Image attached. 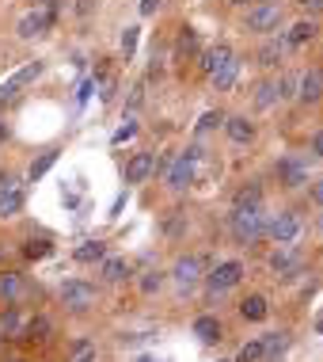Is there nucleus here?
I'll return each mask as SVG.
<instances>
[{"label": "nucleus", "mask_w": 323, "mask_h": 362, "mask_svg": "<svg viewBox=\"0 0 323 362\" xmlns=\"http://www.w3.org/2000/svg\"><path fill=\"white\" fill-rule=\"evenodd\" d=\"M0 332H4V336H19V309H16V305L8 309L4 320H0Z\"/></svg>", "instance_id": "30"}, {"label": "nucleus", "mask_w": 323, "mask_h": 362, "mask_svg": "<svg viewBox=\"0 0 323 362\" xmlns=\"http://www.w3.org/2000/svg\"><path fill=\"white\" fill-rule=\"evenodd\" d=\"M213 126H224V115H221V111H209V115H202V122H198V134L213 130Z\"/></svg>", "instance_id": "33"}, {"label": "nucleus", "mask_w": 323, "mask_h": 362, "mask_svg": "<svg viewBox=\"0 0 323 362\" xmlns=\"http://www.w3.org/2000/svg\"><path fill=\"white\" fill-rule=\"evenodd\" d=\"M240 279H243V263L240 259H224V263H217V267L205 275V282H209L213 293H224V290L240 286Z\"/></svg>", "instance_id": "7"}, {"label": "nucleus", "mask_w": 323, "mask_h": 362, "mask_svg": "<svg viewBox=\"0 0 323 362\" xmlns=\"http://www.w3.org/2000/svg\"><path fill=\"white\" fill-rule=\"evenodd\" d=\"M221 362H228V358H221Z\"/></svg>", "instance_id": "47"}, {"label": "nucleus", "mask_w": 323, "mask_h": 362, "mask_svg": "<svg viewBox=\"0 0 323 362\" xmlns=\"http://www.w3.org/2000/svg\"><path fill=\"white\" fill-rule=\"evenodd\" d=\"M133 134H137V126H133V122H126V126H122V130H118V134H114V145H122L126 138H133Z\"/></svg>", "instance_id": "37"}, {"label": "nucleus", "mask_w": 323, "mask_h": 362, "mask_svg": "<svg viewBox=\"0 0 323 362\" xmlns=\"http://www.w3.org/2000/svg\"><path fill=\"white\" fill-rule=\"evenodd\" d=\"M281 57H286V42H278V38L262 42V50H259V65H262V69H274V65H281Z\"/></svg>", "instance_id": "20"}, {"label": "nucleus", "mask_w": 323, "mask_h": 362, "mask_svg": "<svg viewBox=\"0 0 323 362\" xmlns=\"http://www.w3.org/2000/svg\"><path fill=\"white\" fill-rule=\"evenodd\" d=\"M171 279L179 282V286H187V290H190L194 282L202 279V259H198V256H183V259L171 267Z\"/></svg>", "instance_id": "13"}, {"label": "nucleus", "mask_w": 323, "mask_h": 362, "mask_svg": "<svg viewBox=\"0 0 323 362\" xmlns=\"http://www.w3.org/2000/svg\"><path fill=\"white\" fill-rule=\"evenodd\" d=\"M42 73H46V62H27V65H19V69L8 76L4 84H0V107H4V103H16L19 95H23V88H31Z\"/></svg>", "instance_id": "3"}, {"label": "nucleus", "mask_w": 323, "mask_h": 362, "mask_svg": "<svg viewBox=\"0 0 323 362\" xmlns=\"http://www.w3.org/2000/svg\"><path fill=\"white\" fill-rule=\"evenodd\" d=\"M297 100L300 103H319L323 100V69L319 65H312L297 76Z\"/></svg>", "instance_id": "10"}, {"label": "nucleus", "mask_w": 323, "mask_h": 362, "mask_svg": "<svg viewBox=\"0 0 323 362\" xmlns=\"http://www.w3.org/2000/svg\"><path fill=\"white\" fill-rule=\"evenodd\" d=\"M228 4H236V8H243V4H251V0H228Z\"/></svg>", "instance_id": "44"}, {"label": "nucleus", "mask_w": 323, "mask_h": 362, "mask_svg": "<svg viewBox=\"0 0 323 362\" xmlns=\"http://www.w3.org/2000/svg\"><path fill=\"white\" fill-rule=\"evenodd\" d=\"M316 35H319L316 19H297V23L286 31V38H281V42H286V46H305V42H312Z\"/></svg>", "instance_id": "15"}, {"label": "nucleus", "mask_w": 323, "mask_h": 362, "mask_svg": "<svg viewBox=\"0 0 323 362\" xmlns=\"http://www.w3.org/2000/svg\"><path fill=\"white\" fill-rule=\"evenodd\" d=\"M194 336H198L202 344L221 339V320H217V317H198V320H194Z\"/></svg>", "instance_id": "22"}, {"label": "nucleus", "mask_w": 323, "mask_h": 362, "mask_svg": "<svg viewBox=\"0 0 323 362\" xmlns=\"http://www.w3.org/2000/svg\"><path fill=\"white\" fill-rule=\"evenodd\" d=\"M312 199H316L319 206H323V180H319V183H312Z\"/></svg>", "instance_id": "41"}, {"label": "nucleus", "mask_w": 323, "mask_h": 362, "mask_svg": "<svg viewBox=\"0 0 323 362\" xmlns=\"http://www.w3.org/2000/svg\"><path fill=\"white\" fill-rule=\"evenodd\" d=\"M156 172V156L152 153H133L126 160V183H145Z\"/></svg>", "instance_id": "11"}, {"label": "nucleus", "mask_w": 323, "mask_h": 362, "mask_svg": "<svg viewBox=\"0 0 323 362\" xmlns=\"http://www.w3.org/2000/svg\"><path fill=\"white\" fill-rule=\"evenodd\" d=\"M95 286L92 282H84V279H68L65 286H61V301H65V309H73V313H87L95 305Z\"/></svg>", "instance_id": "4"}, {"label": "nucleus", "mask_w": 323, "mask_h": 362, "mask_svg": "<svg viewBox=\"0 0 323 362\" xmlns=\"http://www.w3.org/2000/svg\"><path fill=\"white\" fill-rule=\"evenodd\" d=\"M54 27V8H31V12H27L23 19H19L16 23V35L19 38H38V35H46Z\"/></svg>", "instance_id": "9"}, {"label": "nucleus", "mask_w": 323, "mask_h": 362, "mask_svg": "<svg viewBox=\"0 0 323 362\" xmlns=\"http://www.w3.org/2000/svg\"><path fill=\"white\" fill-rule=\"evenodd\" d=\"M255 202H262V187H259V183H251V187H240L236 206H255Z\"/></svg>", "instance_id": "27"}, {"label": "nucleus", "mask_w": 323, "mask_h": 362, "mask_svg": "<svg viewBox=\"0 0 323 362\" xmlns=\"http://www.w3.org/2000/svg\"><path fill=\"white\" fill-rule=\"evenodd\" d=\"M194 172H198V149H183L164 160V183L171 191H187L194 183Z\"/></svg>", "instance_id": "2"}, {"label": "nucleus", "mask_w": 323, "mask_h": 362, "mask_svg": "<svg viewBox=\"0 0 323 362\" xmlns=\"http://www.w3.org/2000/svg\"><path fill=\"white\" fill-rule=\"evenodd\" d=\"M95 4H99V0H76V16H80V19H87V16H92V8Z\"/></svg>", "instance_id": "35"}, {"label": "nucleus", "mask_w": 323, "mask_h": 362, "mask_svg": "<svg viewBox=\"0 0 323 362\" xmlns=\"http://www.w3.org/2000/svg\"><path fill=\"white\" fill-rule=\"evenodd\" d=\"M80 362H95V355H92V351H84V355H80Z\"/></svg>", "instance_id": "43"}, {"label": "nucleus", "mask_w": 323, "mask_h": 362, "mask_svg": "<svg viewBox=\"0 0 323 362\" xmlns=\"http://www.w3.org/2000/svg\"><path fill=\"white\" fill-rule=\"evenodd\" d=\"M262 358H267V339H251V344H243L240 355H236V362H262Z\"/></svg>", "instance_id": "25"}, {"label": "nucleus", "mask_w": 323, "mask_h": 362, "mask_svg": "<svg viewBox=\"0 0 323 362\" xmlns=\"http://www.w3.org/2000/svg\"><path fill=\"white\" fill-rule=\"evenodd\" d=\"M19 293H23V282H19V275H0V301H4V305H16Z\"/></svg>", "instance_id": "24"}, {"label": "nucleus", "mask_w": 323, "mask_h": 362, "mask_svg": "<svg viewBox=\"0 0 323 362\" xmlns=\"http://www.w3.org/2000/svg\"><path fill=\"white\" fill-rule=\"evenodd\" d=\"M232 237H236L240 244H255V240L267 237V214H262V202L232 210Z\"/></svg>", "instance_id": "1"}, {"label": "nucleus", "mask_w": 323, "mask_h": 362, "mask_svg": "<svg viewBox=\"0 0 323 362\" xmlns=\"http://www.w3.org/2000/svg\"><path fill=\"white\" fill-rule=\"evenodd\" d=\"M46 332H50V320H46V317H35L31 325H27V339H46Z\"/></svg>", "instance_id": "29"}, {"label": "nucleus", "mask_w": 323, "mask_h": 362, "mask_svg": "<svg viewBox=\"0 0 323 362\" xmlns=\"http://www.w3.org/2000/svg\"><path fill=\"white\" fill-rule=\"evenodd\" d=\"M236 76H240V57H232V62L221 65V69L209 76V81H213V88H217V92H228V88L236 84Z\"/></svg>", "instance_id": "19"}, {"label": "nucleus", "mask_w": 323, "mask_h": 362, "mask_svg": "<svg viewBox=\"0 0 323 362\" xmlns=\"http://www.w3.org/2000/svg\"><path fill=\"white\" fill-rule=\"evenodd\" d=\"M50 244H46V240H31V244H27V248H23V256L27 259H46V256H50Z\"/></svg>", "instance_id": "28"}, {"label": "nucleus", "mask_w": 323, "mask_h": 362, "mask_svg": "<svg viewBox=\"0 0 323 362\" xmlns=\"http://www.w3.org/2000/svg\"><path fill=\"white\" fill-rule=\"evenodd\" d=\"M297 95V81L293 76H278V100H293Z\"/></svg>", "instance_id": "32"}, {"label": "nucleus", "mask_w": 323, "mask_h": 362, "mask_svg": "<svg viewBox=\"0 0 323 362\" xmlns=\"http://www.w3.org/2000/svg\"><path fill=\"white\" fill-rule=\"evenodd\" d=\"M23 202H27L23 183H19L12 172H4V175H0V218H12V214H19V210H23Z\"/></svg>", "instance_id": "6"}, {"label": "nucleus", "mask_w": 323, "mask_h": 362, "mask_svg": "<svg viewBox=\"0 0 323 362\" xmlns=\"http://www.w3.org/2000/svg\"><path fill=\"white\" fill-rule=\"evenodd\" d=\"M316 328H319V332H323V320H319V325H316Z\"/></svg>", "instance_id": "46"}, {"label": "nucleus", "mask_w": 323, "mask_h": 362, "mask_svg": "<svg viewBox=\"0 0 323 362\" xmlns=\"http://www.w3.org/2000/svg\"><path fill=\"white\" fill-rule=\"evenodd\" d=\"M194 46H198V31H194V27H183V35H179V54H190Z\"/></svg>", "instance_id": "31"}, {"label": "nucleus", "mask_w": 323, "mask_h": 362, "mask_svg": "<svg viewBox=\"0 0 323 362\" xmlns=\"http://www.w3.org/2000/svg\"><path fill=\"white\" fill-rule=\"evenodd\" d=\"M4 141H8V122L0 119V145H4Z\"/></svg>", "instance_id": "42"}, {"label": "nucleus", "mask_w": 323, "mask_h": 362, "mask_svg": "<svg viewBox=\"0 0 323 362\" xmlns=\"http://www.w3.org/2000/svg\"><path fill=\"white\" fill-rule=\"evenodd\" d=\"M300 229H305L300 214H297V210H281L278 218L267 225V237H270L274 244H293V240L300 237Z\"/></svg>", "instance_id": "5"}, {"label": "nucleus", "mask_w": 323, "mask_h": 362, "mask_svg": "<svg viewBox=\"0 0 323 362\" xmlns=\"http://www.w3.org/2000/svg\"><path fill=\"white\" fill-rule=\"evenodd\" d=\"M73 259L76 263H103L106 259V244L103 240H84L80 248L73 252Z\"/></svg>", "instance_id": "18"}, {"label": "nucleus", "mask_w": 323, "mask_h": 362, "mask_svg": "<svg viewBox=\"0 0 323 362\" xmlns=\"http://www.w3.org/2000/svg\"><path fill=\"white\" fill-rule=\"evenodd\" d=\"M240 313H243V320H267V298L262 293H251V298H243L240 301Z\"/></svg>", "instance_id": "21"}, {"label": "nucleus", "mask_w": 323, "mask_h": 362, "mask_svg": "<svg viewBox=\"0 0 323 362\" xmlns=\"http://www.w3.org/2000/svg\"><path fill=\"white\" fill-rule=\"evenodd\" d=\"M281 27V4H255L248 12V31L255 35H274Z\"/></svg>", "instance_id": "8"}, {"label": "nucleus", "mask_w": 323, "mask_h": 362, "mask_svg": "<svg viewBox=\"0 0 323 362\" xmlns=\"http://www.w3.org/2000/svg\"><path fill=\"white\" fill-rule=\"evenodd\" d=\"M133 50H137V27H126V31H122V54L130 57Z\"/></svg>", "instance_id": "34"}, {"label": "nucleus", "mask_w": 323, "mask_h": 362, "mask_svg": "<svg viewBox=\"0 0 323 362\" xmlns=\"http://www.w3.org/2000/svg\"><path fill=\"white\" fill-rule=\"evenodd\" d=\"M312 153H316V156H323V130L316 134V138H312Z\"/></svg>", "instance_id": "40"}, {"label": "nucleus", "mask_w": 323, "mask_h": 362, "mask_svg": "<svg viewBox=\"0 0 323 362\" xmlns=\"http://www.w3.org/2000/svg\"><path fill=\"white\" fill-rule=\"evenodd\" d=\"M274 103H278V84L262 81L259 92H255V107H259V111H267V107H274Z\"/></svg>", "instance_id": "26"}, {"label": "nucleus", "mask_w": 323, "mask_h": 362, "mask_svg": "<svg viewBox=\"0 0 323 362\" xmlns=\"http://www.w3.org/2000/svg\"><path fill=\"white\" fill-rule=\"evenodd\" d=\"M232 57H236V54H232V46H224V42L209 46V50L202 54V73H205V76H213V73L221 69V65H228Z\"/></svg>", "instance_id": "14"}, {"label": "nucleus", "mask_w": 323, "mask_h": 362, "mask_svg": "<svg viewBox=\"0 0 323 362\" xmlns=\"http://www.w3.org/2000/svg\"><path fill=\"white\" fill-rule=\"evenodd\" d=\"M278 183H286V187H300V183H308V168L300 160H278Z\"/></svg>", "instance_id": "16"}, {"label": "nucleus", "mask_w": 323, "mask_h": 362, "mask_svg": "<svg viewBox=\"0 0 323 362\" xmlns=\"http://www.w3.org/2000/svg\"><path fill=\"white\" fill-rule=\"evenodd\" d=\"M99 275H103L106 282H122V279H130V263H126L122 256H106V259L99 263Z\"/></svg>", "instance_id": "17"}, {"label": "nucleus", "mask_w": 323, "mask_h": 362, "mask_svg": "<svg viewBox=\"0 0 323 362\" xmlns=\"http://www.w3.org/2000/svg\"><path fill=\"white\" fill-rule=\"evenodd\" d=\"M300 8H308V12H323V0H297Z\"/></svg>", "instance_id": "38"}, {"label": "nucleus", "mask_w": 323, "mask_h": 362, "mask_svg": "<svg viewBox=\"0 0 323 362\" xmlns=\"http://www.w3.org/2000/svg\"><path fill=\"white\" fill-rule=\"evenodd\" d=\"M224 134H228V141L248 145V141H255V122L243 119V115H228V119H224Z\"/></svg>", "instance_id": "12"}, {"label": "nucleus", "mask_w": 323, "mask_h": 362, "mask_svg": "<svg viewBox=\"0 0 323 362\" xmlns=\"http://www.w3.org/2000/svg\"><path fill=\"white\" fill-rule=\"evenodd\" d=\"M160 8V0H141V16H152Z\"/></svg>", "instance_id": "39"}, {"label": "nucleus", "mask_w": 323, "mask_h": 362, "mask_svg": "<svg viewBox=\"0 0 323 362\" xmlns=\"http://www.w3.org/2000/svg\"><path fill=\"white\" fill-rule=\"evenodd\" d=\"M160 286H164V275H149V279L141 282V290H145V293H152V290H160Z\"/></svg>", "instance_id": "36"}, {"label": "nucleus", "mask_w": 323, "mask_h": 362, "mask_svg": "<svg viewBox=\"0 0 323 362\" xmlns=\"http://www.w3.org/2000/svg\"><path fill=\"white\" fill-rule=\"evenodd\" d=\"M35 4H38V8H50V0H35Z\"/></svg>", "instance_id": "45"}, {"label": "nucleus", "mask_w": 323, "mask_h": 362, "mask_svg": "<svg viewBox=\"0 0 323 362\" xmlns=\"http://www.w3.org/2000/svg\"><path fill=\"white\" fill-rule=\"evenodd\" d=\"M54 164H57V149H46L42 156H38V160H31V168H27V180H31V183H38L46 172L54 168Z\"/></svg>", "instance_id": "23"}]
</instances>
